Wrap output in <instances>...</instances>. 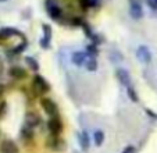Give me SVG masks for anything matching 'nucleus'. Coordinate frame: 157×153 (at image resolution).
<instances>
[{"mask_svg":"<svg viewBox=\"0 0 157 153\" xmlns=\"http://www.w3.org/2000/svg\"><path fill=\"white\" fill-rule=\"evenodd\" d=\"M104 132L101 130H96L95 134H93V141H95V145L96 146H101L104 142Z\"/></svg>","mask_w":157,"mask_h":153,"instance_id":"17","label":"nucleus"},{"mask_svg":"<svg viewBox=\"0 0 157 153\" xmlns=\"http://www.w3.org/2000/svg\"><path fill=\"white\" fill-rule=\"evenodd\" d=\"M0 35H2L3 39H7V38H10V36H21V38L25 41L24 33H21L17 28H2V29H0Z\"/></svg>","mask_w":157,"mask_h":153,"instance_id":"13","label":"nucleus"},{"mask_svg":"<svg viewBox=\"0 0 157 153\" xmlns=\"http://www.w3.org/2000/svg\"><path fill=\"white\" fill-rule=\"evenodd\" d=\"M79 4H81V9L83 10V11H86V10L89 9V4H88V0H79Z\"/></svg>","mask_w":157,"mask_h":153,"instance_id":"29","label":"nucleus"},{"mask_svg":"<svg viewBox=\"0 0 157 153\" xmlns=\"http://www.w3.org/2000/svg\"><path fill=\"white\" fill-rule=\"evenodd\" d=\"M25 63L28 64V67L31 68V70H33L36 73V71L39 70V64H38V60L35 59V57H31V56H27L25 57Z\"/></svg>","mask_w":157,"mask_h":153,"instance_id":"19","label":"nucleus"},{"mask_svg":"<svg viewBox=\"0 0 157 153\" xmlns=\"http://www.w3.org/2000/svg\"><path fill=\"white\" fill-rule=\"evenodd\" d=\"M127 93H128V97H129V99L132 100L133 103L139 102V96H138V92L135 91V88H133L132 85L128 86V88H127Z\"/></svg>","mask_w":157,"mask_h":153,"instance_id":"20","label":"nucleus"},{"mask_svg":"<svg viewBox=\"0 0 157 153\" xmlns=\"http://www.w3.org/2000/svg\"><path fill=\"white\" fill-rule=\"evenodd\" d=\"M46 9H48V13H49V15H50L52 20L59 21L60 18H61V9H60L57 4L48 2V7H46Z\"/></svg>","mask_w":157,"mask_h":153,"instance_id":"12","label":"nucleus"},{"mask_svg":"<svg viewBox=\"0 0 157 153\" xmlns=\"http://www.w3.org/2000/svg\"><path fill=\"white\" fill-rule=\"evenodd\" d=\"M83 22H85V21H83L81 17H72V20H71V24L75 25V27H82Z\"/></svg>","mask_w":157,"mask_h":153,"instance_id":"23","label":"nucleus"},{"mask_svg":"<svg viewBox=\"0 0 157 153\" xmlns=\"http://www.w3.org/2000/svg\"><path fill=\"white\" fill-rule=\"evenodd\" d=\"M136 57H138V60H139L140 63H143V64H149V63L151 61V52H150V49H149L146 45H140V46H138Z\"/></svg>","mask_w":157,"mask_h":153,"instance_id":"4","label":"nucleus"},{"mask_svg":"<svg viewBox=\"0 0 157 153\" xmlns=\"http://www.w3.org/2000/svg\"><path fill=\"white\" fill-rule=\"evenodd\" d=\"M129 15L133 20L143 18V9L140 0H129Z\"/></svg>","mask_w":157,"mask_h":153,"instance_id":"3","label":"nucleus"},{"mask_svg":"<svg viewBox=\"0 0 157 153\" xmlns=\"http://www.w3.org/2000/svg\"><path fill=\"white\" fill-rule=\"evenodd\" d=\"M145 112H146V114H149V116H150V117H151V118H154V120H157V113L151 112V110H150V109H146V110H145Z\"/></svg>","mask_w":157,"mask_h":153,"instance_id":"30","label":"nucleus"},{"mask_svg":"<svg viewBox=\"0 0 157 153\" xmlns=\"http://www.w3.org/2000/svg\"><path fill=\"white\" fill-rule=\"evenodd\" d=\"M85 68L88 71H96L98 70V61H96V57H88L85 61Z\"/></svg>","mask_w":157,"mask_h":153,"instance_id":"18","label":"nucleus"},{"mask_svg":"<svg viewBox=\"0 0 157 153\" xmlns=\"http://www.w3.org/2000/svg\"><path fill=\"white\" fill-rule=\"evenodd\" d=\"M7 112V103L6 102H0V118H3Z\"/></svg>","mask_w":157,"mask_h":153,"instance_id":"25","label":"nucleus"},{"mask_svg":"<svg viewBox=\"0 0 157 153\" xmlns=\"http://www.w3.org/2000/svg\"><path fill=\"white\" fill-rule=\"evenodd\" d=\"M48 146L50 147V149L53 150H60L64 147V142H63V139L60 138V135H53V134H50V136L48 138Z\"/></svg>","mask_w":157,"mask_h":153,"instance_id":"10","label":"nucleus"},{"mask_svg":"<svg viewBox=\"0 0 157 153\" xmlns=\"http://www.w3.org/2000/svg\"><path fill=\"white\" fill-rule=\"evenodd\" d=\"M42 29H43V36H42L39 45H40V47H43V49H48V47L50 46L52 27L49 25V24H43V25H42Z\"/></svg>","mask_w":157,"mask_h":153,"instance_id":"7","label":"nucleus"},{"mask_svg":"<svg viewBox=\"0 0 157 153\" xmlns=\"http://www.w3.org/2000/svg\"><path fill=\"white\" fill-rule=\"evenodd\" d=\"M82 28H83V32H85V35L88 36V38H90V36L93 35V33H92V29H90V27H89V25H88L86 22H83Z\"/></svg>","mask_w":157,"mask_h":153,"instance_id":"26","label":"nucleus"},{"mask_svg":"<svg viewBox=\"0 0 157 153\" xmlns=\"http://www.w3.org/2000/svg\"><path fill=\"white\" fill-rule=\"evenodd\" d=\"M0 2H7V0H0Z\"/></svg>","mask_w":157,"mask_h":153,"instance_id":"33","label":"nucleus"},{"mask_svg":"<svg viewBox=\"0 0 157 153\" xmlns=\"http://www.w3.org/2000/svg\"><path fill=\"white\" fill-rule=\"evenodd\" d=\"M86 53H88L89 57H96L99 53V50H98V45L95 43H90L86 46Z\"/></svg>","mask_w":157,"mask_h":153,"instance_id":"21","label":"nucleus"},{"mask_svg":"<svg viewBox=\"0 0 157 153\" xmlns=\"http://www.w3.org/2000/svg\"><path fill=\"white\" fill-rule=\"evenodd\" d=\"M9 75L14 80H25L27 78V70L22 68L21 65H11L9 68Z\"/></svg>","mask_w":157,"mask_h":153,"instance_id":"8","label":"nucleus"},{"mask_svg":"<svg viewBox=\"0 0 157 153\" xmlns=\"http://www.w3.org/2000/svg\"><path fill=\"white\" fill-rule=\"evenodd\" d=\"M3 92H4V86L2 85V84H0V96L3 95Z\"/></svg>","mask_w":157,"mask_h":153,"instance_id":"31","label":"nucleus"},{"mask_svg":"<svg viewBox=\"0 0 157 153\" xmlns=\"http://www.w3.org/2000/svg\"><path fill=\"white\" fill-rule=\"evenodd\" d=\"M122 153H136V147L132 146V145H128V146H125V147H124Z\"/></svg>","mask_w":157,"mask_h":153,"instance_id":"27","label":"nucleus"},{"mask_svg":"<svg viewBox=\"0 0 157 153\" xmlns=\"http://www.w3.org/2000/svg\"><path fill=\"white\" fill-rule=\"evenodd\" d=\"M40 124V117H39L38 113L35 112H28L25 114V125L31 127V128H35Z\"/></svg>","mask_w":157,"mask_h":153,"instance_id":"11","label":"nucleus"},{"mask_svg":"<svg viewBox=\"0 0 157 153\" xmlns=\"http://www.w3.org/2000/svg\"><path fill=\"white\" fill-rule=\"evenodd\" d=\"M20 135L25 142H31L33 139V136H35V134H33V128H31V127H28V125H24L20 131Z\"/></svg>","mask_w":157,"mask_h":153,"instance_id":"15","label":"nucleus"},{"mask_svg":"<svg viewBox=\"0 0 157 153\" xmlns=\"http://www.w3.org/2000/svg\"><path fill=\"white\" fill-rule=\"evenodd\" d=\"M40 107L43 109V112L49 116V117H54L59 116V107L52 99L49 97H40Z\"/></svg>","mask_w":157,"mask_h":153,"instance_id":"2","label":"nucleus"},{"mask_svg":"<svg viewBox=\"0 0 157 153\" xmlns=\"http://www.w3.org/2000/svg\"><path fill=\"white\" fill-rule=\"evenodd\" d=\"M116 75H117V80L120 81V84H121L122 86H127L128 88V86L132 85V82H131V75L125 68H118V70L116 71Z\"/></svg>","mask_w":157,"mask_h":153,"instance_id":"9","label":"nucleus"},{"mask_svg":"<svg viewBox=\"0 0 157 153\" xmlns=\"http://www.w3.org/2000/svg\"><path fill=\"white\" fill-rule=\"evenodd\" d=\"M86 59H88V56H86L85 52H74L71 56L72 63H74L75 65H78V67H79V65H85Z\"/></svg>","mask_w":157,"mask_h":153,"instance_id":"14","label":"nucleus"},{"mask_svg":"<svg viewBox=\"0 0 157 153\" xmlns=\"http://www.w3.org/2000/svg\"><path fill=\"white\" fill-rule=\"evenodd\" d=\"M78 141H79V145L83 150H88L89 149V135L83 131V132L78 134Z\"/></svg>","mask_w":157,"mask_h":153,"instance_id":"16","label":"nucleus"},{"mask_svg":"<svg viewBox=\"0 0 157 153\" xmlns=\"http://www.w3.org/2000/svg\"><path fill=\"white\" fill-rule=\"evenodd\" d=\"M31 89H32L35 96H42V95L48 93V92L50 91V85H49V82L44 80L43 76L36 74V75L33 76L32 84H31Z\"/></svg>","mask_w":157,"mask_h":153,"instance_id":"1","label":"nucleus"},{"mask_svg":"<svg viewBox=\"0 0 157 153\" xmlns=\"http://www.w3.org/2000/svg\"><path fill=\"white\" fill-rule=\"evenodd\" d=\"M101 2H103V0H88L89 9H98V7L101 4Z\"/></svg>","mask_w":157,"mask_h":153,"instance_id":"24","label":"nucleus"},{"mask_svg":"<svg viewBox=\"0 0 157 153\" xmlns=\"http://www.w3.org/2000/svg\"><path fill=\"white\" fill-rule=\"evenodd\" d=\"M0 153H20L17 143L11 139H4L0 143Z\"/></svg>","mask_w":157,"mask_h":153,"instance_id":"6","label":"nucleus"},{"mask_svg":"<svg viewBox=\"0 0 157 153\" xmlns=\"http://www.w3.org/2000/svg\"><path fill=\"white\" fill-rule=\"evenodd\" d=\"M25 47H27V41H22L20 45H18V46H15L14 49L11 50V52L14 54H20L21 52H24V50H25Z\"/></svg>","mask_w":157,"mask_h":153,"instance_id":"22","label":"nucleus"},{"mask_svg":"<svg viewBox=\"0 0 157 153\" xmlns=\"http://www.w3.org/2000/svg\"><path fill=\"white\" fill-rule=\"evenodd\" d=\"M2 41H3V38H2V35H0V42H2Z\"/></svg>","mask_w":157,"mask_h":153,"instance_id":"32","label":"nucleus"},{"mask_svg":"<svg viewBox=\"0 0 157 153\" xmlns=\"http://www.w3.org/2000/svg\"><path fill=\"white\" fill-rule=\"evenodd\" d=\"M48 130L50 131V134L53 135H60L63 131V123L61 118L59 116H54V117H50V120L48 121Z\"/></svg>","mask_w":157,"mask_h":153,"instance_id":"5","label":"nucleus"},{"mask_svg":"<svg viewBox=\"0 0 157 153\" xmlns=\"http://www.w3.org/2000/svg\"><path fill=\"white\" fill-rule=\"evenodd\" d=\"M146 4H147L151 10H157V0H146Z\"/></svg>","mask_w":157,"mask_h":153,"instance_id":"28","label":"nucleus"}]
</instances>
